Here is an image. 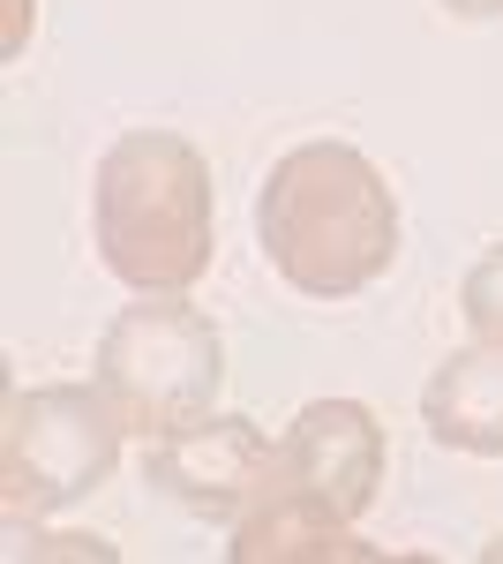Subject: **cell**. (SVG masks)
Segmentation results:
<instances>
[{"label":"cell","instance_id":"obj_1","mask_svg":"<svg viewBox=\"0 0 503 564\" xmlns=\"http://www.w3.org/2000/svg\"><path fill=\"white\" fill-rule=\"evenodd\" d=\"M255 241L294 294L346 302L398 263V196L369 151L300 143L255 188Z\"/></svg>","mask_w":503,"mask_h":564},{"label":"cell","instance_id":"obj_2","mask_svg":"<svg viewBox=\"0 0 503 564\" xmlns=\"http://www.w3.org/2000/svg\"><path fill=\"white\" fill-rule=\"evenodd\" d=\"M90 234L106 271L135 294H188L218 257L210 159L173 129H128L98 159Z\"/></svg>","mask_w":503,"mask_h":564},{"label":"cell","instance_id":"obj_3","mask_svg":"<svg viewBox=\"0 0 503 564\" xmlns=\"http://www.w3.org/2000/svg\"><path fill=\"white\" fill-rule=\"evenodd\" d=\"M98 384L128 414V430L166 436L218 406V391H226V339H218V324L204 308H188L181 294H143V302H128L106 324Z\"/></svg>","mask_w":503,"mask_h":564},{"label":"cell","instance_id":"obj_4","mask_svg":"<svg viewBox=\"0 0 503 564\" xmlns=\"http://www.w3.org/2000/svg\"><path fill=\"white\" fill-rule=\"evenodd\" d=\"M128 414L106 399V384H31L8 391L0 430V505L15 520H45L84 505L98 481L121 467Z\"/></svg>","mask_w":503,"mask_h":564},{"label":"cell","instance_id":"obj_5","mask_svg":"<svg viewBox=\"0 0 503 564\" xmlns=\"http://www.w3.org/2000/svg\"><path fill=\"white\" fill-rule=\"evenodd\" d=\"M143 481L166 489L181 512L196 520H241L255 497L278 489V444L255 430L249 414H196L181 430L151 436V459H143Z\"/></svg>","mask_w":503,"mask_h":564},{"label":"cell","instance_id":"obj_6","mask_svg":"<svg viewBox=\"0 0 503 564\" xmlns=\"http://www.w3.org/2000/svg\"><path fill=\"white\" fill-rule=\"evenodd\" d=\"M278 481L324 497L331 512L361 520L383 489V422L361 399H308L278 436Z\"/></svg>","mask_w":503,"mask_h":564},{"label":"cell","instance_id":"obj_7","mask_svg":"<svg viewBox=\"0 0 503 564\" xmlns=\"http://www.w3.org/2000/svg\"><path fill=\"white\" fill-rule=\"evenodd\" d=\"M233 564H353L376 557L346 512H331L324 497H308L294 481H278L271 497H255L249 512L233 520Z\"/></svg>","mask_w":503,"mask_h":564},{"label":"cell","instance_id":"obj_8","mask_svg":"<svg viewBox=\"0 0 503 564\" xmlns=\"http://www.w3.org/2000/svg\"><path fill=\"white\" fill-rule=\"evenodd\" d=\"M420 422L444 452L503 459V347H459L451 361H436L420 391Z\"/></svg>","mask_w":503,"mask_h":564},{"label":"cell","instance_id":"obj_9","mask_svg":"<svg viewBox=\"0 0 503 564\" xmlns=\"http://www.w3.org/2000/svg\"><path fill=\"white\" fill-rule=\"evenodd\" d=\"M459 316H466V332H473V347H503V241L466 263Z\"/></svg>","mask_w":503,"mask_h":564},{"label":"cell","instance_id":"obj_10","mask_svg":"<svg viewBox=\"0 0 503 564\" xmlns=\"http://www.w3.org/2000/svg\"><path fill=\"white\" fill-rule=\"evenodd\" d=\"M45 550H53V557H113L98 534H39V542H31V557H45Z\"/></svg>","mask_w":503,"mask_h":564},{"label":"cell","instance_id":"obj_11","mask_svg":"<svg viewBox=\"0 0 503 564\" xmlns=\"http://www.w3.org/2000/svg\"><path fill=\"white\" fill-rule=\"evenodd\" d=\"M444 15H459V23H489V15H503V0H436Z\"/></svg>","mask_w":503,"mask_h":564},{"label":"cell","instance_id":"obj_12","mask_svg":"<svg viewBox=\"0 0 503 564\" xmlns=\"http://www.w3.org/2000/svg\"><path fill=\"white\" fill-rule=\"evenodd\" d=\"M481 557H489V564H503V534H496V542H489V550H481Z\"/></svg>","mask_w":503,"mask_h":564}]
</instances>
